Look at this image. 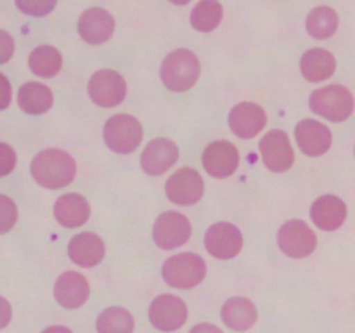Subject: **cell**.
Returning a JSON list of instances; mask_svg holds the SVG:
<instances>
[{
  "label": "cell",
  "mask_w": 355,
  "mask_h": 333,
  "mask_svg": "<svg viewBox=\"0 0 355 333\" xmlns=\"http://www.w3.org/2000/svg\"><path fill=\"white\" fill-rule=\"evenodd\" d=\"M298 146L307 156H322L331 148L333 135L326 125L318 120H302L295 128Z\"/></svg>",
  "instance_id": "e0dca14e"
},
{
  "label": "cell",
  "mask_w": 355,
  "mask_h": 333,
  "mask_svg": "<svg viewBox=\"0 0 355 333\" xmlns=\"http://www.w3.org/2000/svg\"><path fill=\"white\" fill-rule=\"evenodd\" d=\"M89 96L103 108L118 106L127 96V82L114 69H99L90 76Z\"/></svg>",
  "instance_id": "52a82bcc"
},
{
  "label": "cell",
  "mask_w": 355,
  "mask_h": 333,
  "mask_svg": "<svg viewBox=\"0 0 355 333\" xmlns=\"http://www.w3.org/2000/svg\"><path fill=\"white\" fill-rule=\"evenodd\" d=\"M205 170L211 177L224 179V177L232 176L238 170L239 165V153L232 142L229 141H215L203 151Z\"/></svg>",
  "instance_id": "7c38bea8"
},
{
  "label": "cell",
  "mask_w": 355,
  "mask_h": 333,
  "mask_svg": "<svg viewBox=\"0 0 355 333\" xmlns=\"http://www.w3.org/2000/svg\"><path fill=\"white\" fill-rule=\"evenodd\" d=\"M135 321L123 307H107L97 318V333H134Z\"/></svg>",
  "instance_id": "4316f807"
},
{
  "label": "cell",
  "mask_w": 355,
  "mask_h": 333,
  "mask_svg": "<svg viewBox=\"0 0 355 333\" xmlns=\"http://www.w3.org/2000/svg\"><path fill=\"white\" fill-rule=\"evenodd\" d=\"M42 333H73V332L69 328H66V326L55 325V326H49V328H45Z\"/></svg>",
  "instance_id": "d590c367"
},
{
  "label": "cell",
  "mask_w": 355,
  "mask_h": 333,
  "mask_svg": "<svg viewBox=\"0 0 355 333\" xmlns=\"http://www.w3.org/2000/svg\"><path fill=\"white\" fill-rule=\"evenodd\" d=\"M17 221V207L9 196L0 194V234L10 231Z\"/></svg>",
  "instance_id": "f1b7e54d"
},
{
  "label": "cell",
  "mask_w": 355,
  "mask_h": 333,
  "mask_svg": "<svg viewBox=\"0 0 355 333\" xmlns=\"http://www.w3.org/2000/svg\"><path fill=\"white\" fill-rule=\"evenodd\" d=\"M31 176L47 189H59L73 182L76 163L73 156L62 149H44L31 162Z\"/></svg>",
  "instance_id": "6da1fadb"
},
{
  "label": "cell",
  "mask_w": 355,
  "mask_h": 333,
  "mask_svg": "<svg viewBox=\"0 0 355 333\" xmlns=\"http://www.w3.org/2000/svg\"><path fill=\"white\" fill-rule=\"evenodd\" d=\"M222 319L227 328L236 330V332H246L257 323L259 311L248 298L234 297L229 298L222 307Z\"/></svg>",
  "instance_id": "7402d4cb"
},
{
  "label": "cell",
  "mask_w": 355,
  "mask_h": 333,
  "mask_svg": "<svg viewBox=\"0 0 355 333\" xmlns=\"http://www.w3.org/2000/svg\"><path fill=\"white\" fill-rule=\"evenodd\" d=\"M90 295L89 281L75 271L62 273L54 284V297L62 307L78 309L87 302Z\"/></svg>",
  "instance_id": "ac0fdd59"
},
{
  "label": "cell",
  "mask_w": 355,
  "mask_h": 333,
  "mask_svg": "<svg viewBox=\"0 0 355 333\" xmlns=\"http://www.w3.org/2000/svg\"><path fill=\"white\" fill-rule=\"evenodd\" d=\"M153 238L156 245L163 250L182 246L191 238V222L179 212H165L156 219Z\"/></svg>",
  "instance_id": "30bf717a"
},
{
  "label": "cell",
  "mask_w": 355,
  "mask_h": 333,
  "mask_svg": "<svg viewBox=\"0 0 355 333\" xmlns=\"http://www.w3.org/2000/svg\"><path fill=\"white\" fill-rule=\"evenodd\" d=\"M14 54V40L7 31L0 30V65L9 61Z\"/></svg>",
  "instance_id": "1f68e13d"
},
{
  "label": "cell",
  "mask_w": 355,
  "mask_h": 333,
  "mask_svg": "<svg viewBox=\"0 0 355 333\" xmlns=\"http://www.w3.org/2000/svg\"><path fill=\"white\" fill-rule=\"evenodd\" d=\"M10 318H12V307L6 298L0 297V330L9 325Z\"/></svg>",
  "instance_id": "836d02e7"
},
{
  "label": "cell",
  "mask_w": 355,
  "mask_h": 333,
  "mask_svg": "<svg viewBox=\"0 0 355 333\" xmlns=\"http://www.w3.org/2000/svg\"><path fill=\"white\" fill-rule=\"evenodd\" d=\"M311 217L322 231H335L347 219L345 201L335 194H324L312 203Z\"/></svg>",
  "instance_id": "d6986e66"
},
{
  "label": "cell",
  "mask_w": 355,
  "mask_h": 333,
  "mask_svg": "<svg viewBox=\"0 0 355 333\" xmlns=\"http://www.w3.org/2000/svg\"><path fill=\"white\" fill-rule=\"evenodd\" d=\"M222 16H224V9H222L220 3L215 2V0H201L194 6L193 12H191V24H193L194 30L208 33L218 26Z\"/></svg>",
  "instance_id": "83f0119b"
},
{
  "label": "cell",
  "mask_w": 355,
  "mask_h": 333,
  "mask_svg": "<svg viewBox=\"0 0 355 333\" xmlns=\"http://www.w3.org/2000/svg\"><path fill=\"white\" fill-rule=\"evenodd\" d=\"M179 160V146L172 139H153L141 156V166L149 176H162Z\"/></svg>",
  "instance_id": "5bb4252c"
},
{
  "label": "cell",
  "mask_w": 355,
  "mask_h": 333,
  "mask_svg": "<svg viewBox=\"0 0 355 333\" xmlns=\"http://www.w3.org/2000/svg\"><path fill=\"white\" fill-rule=\"evenodd\" d=\"M17 103L24 113L42 114L51 110L54 96H52V90L44 83L28 82L21 85L17 92Z\"/></svg>",
  "instance_id": "cb8c5ba5"
},
{
  "label": "cell",
  "mask_w": 355,
  "mask_h": 333,
  "mask_svg": "<svg viewBox=\"0 0 355 333\" xmlns=\"http://www.w3.org/2000/svg\"><path fill=\"white\" fill-rule=\"evenodd\" d=\"M10 97H12V89L7 80L6 75L0 73V110H6L10 104Z\"/></svg>",
  "instance_id": "d6a6232c"
},
{
  "label": "cell",
  "mask_w": 355,
  "mask_h": 333,
  "mask_svg": "<svg viewBox=\"0 0 355 333\" xmlns=\"http://www.w3.org/2000/svg\"><path fill=\"white\" fill-rule=\"evenodd\" d=\"M189 333H222V330L215 325H210V323H201V325L194 326Z\"/></svg>",
  "instance_id": "e575fe53"
},
{
  "label": "cell",
  "mask_w": 355,
  "mask_h": 333,
  "mask_svg": "<svg viewBox=\"0 0 355 333\" xmlns=\"http://www.w3.org/2000/svg\"><path fill=\"white\" fill-rule=\"evenodd\" d=\"M277 245L291 259H304L315 250L318 236L304 221L291 219L286 224L281 225L277 232Z\"/></svg>",
  "instance_id": "8992f818"
},
{
  "label": "cell",
  "mask_w": 355,
  "mask_h": 333,
  "mask_svg": "<svg viewBox=\"0 0 355 333\" xmlns=\"http://www.w3.org/2000/svg\"><path fill=\"white\" fill-rule=\"evenodd\" d=\"M28 65L35 75L42 76V78H52L61 71L62 56L52 45H40L30 54Z\"/></svg>",
  "instance_id": "d4e9b609"
},
{
  "label": "cell",
  "mask_w": 355,
  "mask_h": 333,
  "mask_svg": "<svg viewBox=\"0 0 355 333\" xmlns=\"http://www.w3.org/2000/svg\"><path fill=\"white\" fill-rule=\"evenodd\" d=\"M114 31V19L107 10L101 7H90L83 10L78 19V33L85 42L101 45L111 38Z\"/></svg>",
  "instance_id": "2e32d148"
},
{
  "label": "cell",
  "mask_w": 355,
  "mask_h": 333,
  "mask_svg": "<svg viewBox=\"0 0 355 333\" xmlns=\"http://www.w3.org/2000/svg\"><path fill=\"white\" fill-rule=\"evenodd\" d=\"M69 259L80 267H94L104 259L106 246L94 232H80L73 236L68 245Z\"/></svg>",
  "instance_id": "ffe728a7"
},
{
  "label": "cell",
  "mask_w": 355,
  "mask_h": 333,
  "mask_svg": "<svg viewBox=\"0 0 355 333\" xmlns=\"http://www.w3.org/2000/svg\"><path fill=\"white\" fill-rule=\"evenodd\" d=\"M205 246L215 259H234L243 248V234L231 222H217L208 228L205 234Z\"/></svg>",
  "instance_id": "8fae6325"
},
{
  "label": "cell",
  "mask_w": 355,
  "mask_h": 333,
  "mask_svg": "<svg viewBox=\"0 0 355 333\" xmlns=\"http://www.w3.org/2000/svg\"><path fill=\"white\" fill-rule=\"evenodd\" d=\"M260 155L263 165L272 172H286L295 162V153L291 148L290 137L284 130L274 128L267 132L260 141Z\"/></svg>",
  "instance_id": "9c48e42d"
},
{
  "label": "cell",
  "mask_w": 355,
  "mask_h": 333,
  "mask_svg": "<svg viewBox=\"0 0 355 333\" xmlns=\"http://www.w3.org/2000/svg\"><path fill=\"white\" fill-rule=\"evenodd\" d=\"M338 28V14L331 7H315L307 16V31L311 37L318 40H326L331 35H335Z\"/></svg>",
  "instance_id": "484cf974"
},
{
  "label": "cell",
  "mask_w": 355,
  "mask_h": 333,
  "mask_svg": "<svg viewBox=\"0 0 355 333\" xmlns=\"http://www.w3.org/2000/svg\"><path fill=\"white\" fill-rule=\"evenodd\" d=\"M205 182L194 169H180L166 182V194L177 205H193L201 200Z\"/></svg>",
  "instance_id": "4fadbf2b"
},
{
  "label": "cell",
  "mask_w": 355,
  "mask_h": 333,
  "mask_svg": "<svg viewBox=\"0 0 355 333\" xmlns=\"http://www.w3.org/2000/svg\"><path fill=\"white\" fill-rule=\"evenodd\" d=\"M54 217L64 228H80L90 217V205L82 194H62L54 203Z\"/></svg>",
  "instance_id": "44dd1931"
},
{
  "label": "cell",
  "mask_w": 355,
  "mask_h": 333,
  "mask_svg": "<svg viewBox=\"0 0 355 333\" xmlns=\"http://www.w3.org/2000/svg\"><path fill=\"white\" fill-rule=\"evenodd\" d=\"M200 61L196 54L187 49H177L170 52L162 62V82L165 83L166 89L173 92H186L200 78Z\"/></svg>",
  "instance_id": "7a4b0ae2"
},
{
  "label": "cell",
  "mask_w": 355,
  "mask_h": 333,
  "mask_svg": "<svg viewBox=\"0 0 355 333\" xmlns=\"http://www.w3.org/2000/svg\"><path fill=\"white\" fill-rule=\"evenodd\" d=\"M162 276L165 283L173 288L198 287L207 276V264L196 253H179L165 260L162 267Z\"/></svg>",
  "instance_id": "3957f363"
},
{
  "label": "cell",
  "mask_w": 355,
  "mask_h": 333,
  "mask_svg": "<svg viewBox=\"0 0 355 333\" xmlns=\"http://www.w3.org/2000/svg\"><path fill=\"white\" fill-rule=\"evenodd\" d=\"M104 141L111 151L128 155L142 141V125L132 114H114L104 125Z\"/></svg>",
  "instance_id": "5b68a950"
},
{
  "label": "cell",
  "mask_w": 355,
  "mask_h": 333,
  "mask_svg": "<svg viewBox=\"0 0 355 333\" xmlns=\"http://www.w3.org/2000/svg\"><path fill=\"white\" fill-rule=\"evenodd\" d=\"M309 104L314 113L331 121L347 120L355 108L352 92L343 85H328L314 90Z\"/></svg>",
  "instance_id": "277c9868"
},
{
  "label": "cell",
  "mask_w": 355,
  "mask_h": 333,
  "mask_svg": "<svg viewBox=\"0 0 355 333\" xmlns=\"http://www.w3.org/2000/svg\"><path fill=\"white\" fill-rule=\"evenodd\" d=\"M149 321L162 332H175L187 321V305L175 295H158L149 305Z\"/></svg>",
  "instance_id": "ba28073f"
},
{
  "label": "cell",
  "mask_w": 355,
  "mask_h": 333,
  "mask_svg": "<svg viewBox=\"0 0 355 333\" xmlns=\"http://www.w3.org/2000/svg\"><path fill=\"white\" fill-rule=\"evenodd\" d=\"M266 123V111L255 103H239L229 113V127L241 139H252L259 135Z\"/></svg>",
  "instance_id": "9a60e30c"
},
{
  "label": "cell",
  "mask_w": 355,
  "mask_h": 333,
  "mask_svg": "<svg viewBox=\"0 0 355 333\" xmlns=\"http://www.w3.org/2000/svg\"><path fill=\"white\" fill-rule=\"evenodd\" d=\"M17 7L24 10L26 14H33V16H45L51 12L55 7V2H17Z\"/></svg>",
  "instance_id": "4dcf8cb0"
},
{
  "label": "cell",
  "mask_w": 355,
  "mask_h": 333,
  "mask_svg": "<svg viewBox=\"0 0 355 333\" xmlns=\"http://www.w3.org/2000/svg\"><path fill=\"white\" fill-rule=\"evenodd\" d=\"M300 69L309 82L328 80L336 69L335 56L326 49H311L302 56Z\"/></svg>",
  "instance_id": "603a6c76"
},
{
  "label": "cell",
  "mask_w": 355,
  "mask_h": 333,
  "mask_svg": "<svg viewBox=\"0 0 355 333\" xmlns=\"http://www.w3.org/2000/svg\"><path fill=\"white\" fill-rule=\"evenodd\" d=\"M16 151L6 142H0V177L7 176L16 166Z\"/></svg>",
  "instance_id": "f546056e"
}]
</instances>
